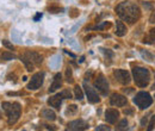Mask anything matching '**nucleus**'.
Here are the masks:
<instances>
[{
	"label": "nucleus",
	"instance_id": "ddd939ff",
	"mask_svg": "<svg viewBox=\"0 0 155 131\" xmlns=\"http://www.w3.org/2000/svg\"><path fill=\"white\" fill-rule=\"evenodd\" d=\"M62 99H63V98L61 97V94L50 97V98L48 99V104H49L51 107H54V109H56V110H60V106H61V104H62Z\"/></svg>",
	"mask_w": 155,
	"mask_h": 131
},
{
	"label": "nucleus",
	"instance_id": "cd10ccee",
	"mask_svg": "<svg viewBox=\"0 0 155 131\" xmlns=\"http://www.w3.org/2000/svg\"><path fill=\"white\" fill-rule=\"evenodd\" d=\"M110 26H111V24H110L109 21H105V23H103L101 25H98L96 29H97V30H101V29H105V28H110Z\"/></svg>",
	"mask_w": 155,
	"mask_h": 131
},
{
	"label": "nucleus",
	"instance_id": "6e6552de",
	"mask_svg": "<svg viewBox=\"0 0 155 131\" xmlns=\"http://www.w3.org/2000/svg\"><path fill=\"white\" fill-rule=\"evenodd\" d=\"M90 128L88 123L82 120V119H77V120H73V122H69L68 125H67V130H74V131H82V130H87Z\"/></svg>",
	"mask_w": 155,
	"mask_h": 131
},
{
	"label": "nucleus",
	"instance_id": "c85d7f7f",
	"mask_svg": "<svg viewBox=\"0 0 155 131\" xmlns=\"http://www.w3.org/2000/svg\"><path fill=\"white\" fill-rule=\"evenodd\" d=\"M155 126V114L152 117V120H150V123H149V128H148V130H153Z\"/></svg>",
	"mask_w": 155,
	"mask_h": 131
},
{
	"label": "nucleus",
	"instance_id": "7c9ffc66",
	"mask_svg": "<svg viewBox=\"0 0 155 131\" xmlns=\"http://www.w3.org/2000/svg\"><path fill=\"white\" fill-rule=\"evenodd\" d=\"M96 130H110V128L109 126H105V125H99V126H97L96 128Z\"/></svg>",
	"mask_w": 155,
	"mask_h": 131
},
{
	"label": "nucleus",
	"instance_id": "f704fd0d",
	"mask_svg": "<svg viewBox=\"0 0 155 131\" xmlns=\"http://www.w3.org/2000/svg\"><path fill=\"white\" fill-rule=\"evenodd\" d=\"M0 118H1V112H0Z\"/></svg>",
	"mask_w": 155,
	"mask_h": 131
},
{
	"label": "nucleus",
	"instance_id": "aec40b11",
	"mask_svg": "<svg viewBox=\"0 0 155 131\" xmlns=\"http://www.w3.org/2000/svg\"><path fill=\"white\" fill-rule=\"evenodd\" d=\"M15 58H16V55H13L11 53L5 51L1 54V60H4V61H10V60H15Z\"/></svg>",
	"mask_w": 155,
	"mask_h": 131
},
{
	"label": "nucleus",
	"instance_id": "9d476101",
	"mask_svg": "<svg viewBox=\"0 0 155 131\" xmlns=\"http://www.w3.org/2000/svg\"><path fill=\"white\" fill-rule=\"evenodd\" d=\"M84 88H85V92H86L87 99H88V101H90V103H92V104L99 103L100 98H99V95H98L97 92L94 91V88H92V87H91V86H88L87 84H85V85H84Z\"/></svg>",
	"mask_w": 155,
	"mask_h": 131
},
{
	"label": "nucleus",
	"instance_id": "4468645a",
	"mask_svg": "<svg viewBox=\"0 0 155 131\" xmlns=\"http://www.w3.org/2000/svg\"><path fill=\"white\" fill-rule=\"evenodd\" d=\"M61 86H62V76L58 73V74L54 76V81H53V84H51V86L49 88V93H54L55 91H58Z\"/></svg>",
	"mask_w": 155,
	"mask_h": 131
},
{
	"label": "nucleus",
	"instance_id": "9b49d317",
	"mask_svg": "<svg viewBox=\"0 0 155 131\" xmlns=\"http://www.w3.org/2000/svg\"><path fill=\"white\" fill-rule=\"evenodd\" d=\"M24 57H26L30 62H32L35 66H39L43 62V57L39 55L38 53L36 51H26L24 54Z\"/></svg>",
	"mask_w": 155,
	"mask_h": 131
},
{
	"label": "nucleus",
	"instance_id": "393cba45",
	"mask_svg": "<svg viewBox=\"0 0 155 131\" xmlns=\"http://www.w3.org/2000/svg\"><path fill=\"white\" fill-rule=\"evenodd\" d=\"M77 111H78L77 105H71V106H68V109H67L66 113H67V114H74Z\"/></svg>",
	"mask_w": 155,
	"mask_h": 131
},
{
	"label": "nucleus",
	"instance_id": "0eeeda50",
	"mask_svg": "<svg viewBox=\"0 0 155 131\" xmlns=\"http://www.w3.org/2000/svg\"><path fill=\"white\" fill-rule=\"evenodd\" d=\"M114 76L116 77L117 81L119 84H122V85H129L130 81H131L130 73L128 70H124V69H115Z\"/></svg>",
	"mask_w": 155,
	"mask_h": 131
},
{
	"label": "nucleus",
	"instance_id": "6ab92c4d",
	"mask_svg": "<svg viewBox=\"0 0 155 131\" xmlns=\"http://www.w3.org/2000/svg\"><path fill=\"white\" fill-rule=\"evenodd\" d=\"M74 94H75V98H77L78 100H82L84 99V92H82V90L79 86L74 87Z\"/></svg>",
	"mask_w": 155,
	"mask_h": 131
},
{
	"label": "nucleus",
	"instance_id": "a211bd4d",
	"mask_svg": "<svg viewBox=\"0 0 155 131\" xmlns=\"http://www.w3.org/2000/svg\"><path fill=\"white\" fill-rule=\"evenodd\" d=\"M21 61L24 62V64H25V67H26V69H28L29 72H32V70H34V67H35V64H34L32 62H30V61H29L26 57H24V56L21 57Z\"/></svg>",
	"mask_w": 155,
	"mask_h": 131
},
{
	"label": "nucleus",
	"instance_id": "1a4fd4ad",
	"mask_svg": "<svg viewBox=\"0 0 155 131\" xmlns=\"http://www.w3.org/2000/svg\"><path fill=\"white\" fill-rule=\"evenodd\" d=\"M128 103L127 98L122 94H118V93H114L111 95L110 98V104L112 106H117V107H122V106H125Z\"/></svg>",
	"mask_w": 155,
	"mask_h": 131
},
{
	"label": "nucleus",
	"instance_id": "423d86ee",
	"mask_svg": "<svg viewBox=\"0 0 155 131\" xmlns=\"http://www.w3.org/2000/svg\"><path fill=\"white\" fill-rule=\"evenodd\" d=\"M94 87L103 95L107 94V92H109V82H107V80L105 79V76L103 74H99L97 79L94 80Z\"/></svg>",
	"mask_w": 155,
	"mask_h": 131
},
{
	"label": "nucleus",
	"instance_id": "f8f14e48",
	"mask_svg": "<svg viewBox=\"0 0 155 131\" xmlns=\"http://www.w3.org/2000/svg\"><path fill=\"white\" fill-rule=\"evenodd\" d=\"M119 118V112L116 109H107L105 112V120L110 124H115Z\"/></svg>",
	"mask_w": 155,
	"mask_h": 131
},
{
	"label": "nucleus",
	"instance_id": "473e14b6",
	"mask_svg": "<svg viewBox=\"0 0 155 131\" xmlns=\"http://www.w3.org/2000/svg\"><path fill=\"white\" fill-rule=\"evenodd\" d=\"M124 113H125V114H131V113H133V110H131V109H127V110H124Z\"/></svg>",
	"mask_w": 155,
	"mask_h": 131
},
{
	"label": "nucleus",
	"instance_id": "bb28decb",
	"mask_svg": "<svg viewBox=\"0 0 155 131\" xmlns=\"http://www.w3.org/2000/svg\"><path fill=\"white\" fill-rule=\"evenodd\" d=\"M142 56L144 57V58H147L148 62H152V61H153V55H150V54L147 53V51H142Z\"/></svg>",
	"mask_w": 155,
	"mask_h": 131
},
{
	"label": "nucleus",
	"instance_id": "2f4dec72",
	"mask_svg": "<svg viewBox=\"0 0 155 131\" xmlns=\"http://www.w3.org/2000/svg\"><path fill=\"white\" fill-rule=\"evenodd\" d=\"M41 18H42V13H37V15L35 16L34 20H35V21H37V20H38V19H41Z\"/></svg>",
	"mask_w": 155,
	"mask_h": 131
},
{
	"label": "nucleus",
	"instance_id": "72a5a7b5",
	"mask_svg": "<svg viewBox=\"0 0 155 131\" xmlns=\"http://www.w3.org/2000/svg\"><path fill=\"white\" fill-rule=\"evenodd\" d=\"M146 123H147V119H146V118H143V119H142V125H144Z\"/></svg>",
	"mask_w": 155,
	"mask_h": 131
},
{
	"label": "nucleus",
	"instance_id": "5701e85b",
	"mask_svg": "<svg viewBox=\"0 0 155 131\" xmlns=\"http://www.w3.org/2000/svg\"><path fill=\"white\" fill-rule=\"evenodd\" d=\"M60 94H61V97H62L63 99H71V98H72V92H71L69 90H63Z\"/></svg>",
	"mask_w": 155,
	"mask_h": 131
},
{
	"label": "nucleus",
	"instance_id": "dca6fc26",
	"mask_svg": "<svg viewBox=\"0 0 155 131\" xmlns=\"http://www.w3.org/2000/svg\"><path fill=\"white\" fill-rule=\"evenodd\" d=\"M127 34V26L124 25L123 21L118 20L116 23V35L118 37H123Z\"/></svg>",
	"mask_w": 155,
	"mask_h": 131
},
{
	"label": "nucleus",
	"instance_id": "2eb2a0df",
	"mask_svg": "<svg viewBox=\"0 0 155 131\" xmlns=\"http://www.w3.org/2000/svg\"><path fill=\"white\" fill-rule=\"evenodd\" d=\"M41 116H42L44 119H47V120H51V122L56 119V114H55V112H54L53 110H50V109H44V110H42Z\"/></svg>",
	"mask_w": 155,
	"mask_h": 131
},
{
	"label": "nucleus",
	"instance_id": "b1692460",
	"mask_svg": "<svg viewBox=\"0 0 155 131\" xmlns=\"http://www.w3.org/2000/svg\"><path fill=\"white\" fill-rule=\"evenodd\" d=\"M127 126H128V120H127V119H123V120L119 122L117 129H118V130H124V129H127Z\"/></svg>",
	"mask_w": 155,
	"mask_h": 131
},
{
	"label": "nucleus",
	"instance_id": "7ed1b4c3",
	"mask_svg": "<svg viewBox=\"0 0 155 131\" xmlns=\"http://www.w3.org/2000/svg\"><path fill=\"white\" fill-rule=\"evenodd\" d=\"M133 76L134 81L138 87H146L150 82V73L147 68L143 67H134L133 68Z\"/></svg>",
	"mask_w": 155,
	"mask_h": 131
},
{
	"label": "nucleus",
	"instance_id": "f3484780",
	"mask_svg": "<svg viewBox=\"0 0 155 131\" xmlns=\"http://www.w3.org/2000/svg\"><path fill=\"white\" fill-rule=\"evenodd\" d=\"M143 42H144V43H149V44H155V28H153V29L149 31L148 37L144 38Z\"/></svg>",
	"mask_w": 155,
	"mask_h": 131
},
{
	"label": "nucleus",
	"instance_id": "f257e3e1",
	"mask_svg": "<svg viewBox=\"0 0 155 131\" xmlns=\"http://www.w3.org/2000/svg\"><path fill=\"white\" fill-rule=\"evenodd\" d=\"M116 12L119 18L124 21H128L129 24L136 23L141 17L140 7L133 1H123L118 4L116 7Z\"/></svg>",
	"mask_w": 155,
	"mask_h": 131
},
{
	"label": "nucleus",
	"instance_id": "20e7f679",
	"mask_svg": "<svg viewBox=\"0 0 155 131\" xmlns=\"http://www.w3.org/2000/svg\"><path fill=\"white\" fill-rule=\"evenodd\" d=\"M134 104H136L138 109L144 110V109H148L153 104V98L148 92H138L134 98Z\"/></svg>",
	"mask_w": 155,
	"mask_h": 131
},
{
	"label": "nucleus",
	"instance_id": "c756f323",
	"mask_svg": "<svg viewBox=\"0 0 155 131\" xmlns=\"http://www.w3.org/2000/svg\"><path fill=\"white\" fill-rule=\"evenodd\" d=\"M78 15H79V12H78V10H75V8L72 10V13H69V16H71L72 18H75Z\"/></svg>",
	"mask_w": 155,
	"mask_h": 131
},
{
	"label": "nucleus",
	"instance_id": "4be33fe9",
	"mask_svg": "<svg viewBox=\"0 0 155 131\" xmlns=\"http://www.w3.org/2000/svg\"><path fill=\"white\" fill-rule=\"evenodd\" d=\"M48 11L50 13H58V12H63V8L62 7H58V6H50L48 8Z\"/></svg>",
	"mask_w": 155,
	"mask_h": 131
},
{
	"label": "nucleus",
	"instance_id": "412c9836",
	"mask_svg": "<svg viewBox=\"0 0 155 131\" xmlns=\"http://www.w3.org/2000/svg\"><path fill=\"white\" fill-rule=\"evenodd\" d=\"M66 80H67V82H69V84L73 82V74H72V68H71V67H68V68L66 69Z\"/></svg>",
	"mask_w": 155,
	"mask_h": 131
},
{
	"label": "nucleus",
	"instance_id": "f03ea898",
	"mask_svg": "<svg viewBox=\"0 0 155 131\" xmlns=\"http://www.w3.org/2000/svg\"><path fill=\"white\" fill-rule=\"evenodd\" d=\"M2 110L6 113L7 117V122L10 125H13L17 123V120L19 119L20 113H21V107H20L19 103H2L1 104Z\"/></svg>",
	"mask_w": 155,
	"mask_h": 131
},
{
	"label": "nucleus",
	"instance_id": "a878e982",
	"mask_svg": "<svg viewBox=\"0 0 155 131\" xmlns=\"http://www.w3.org/2000/svg\"><path fill=\"white\" fill-rule=\"evenodd\" d=\"M2 45H4V47H6V48H7V49H10V50H13V49H15L13 44H12V43H10V42H8V41H6V39H5V41H2Z\"/></svg>",
	"mask_w": 155,
	"mask_h": 131
},
{
	"label": "nucleus",
	"instance_id": "39448f33",
	"mask_svg": "<svg viewBox=\"0 0 155 131\" xmlns=\"http://www.w3.org/2000/svg\"><path fill=\"white\" fill-rule=\"evenodd\" d=\"M43 80H44V73L43 72H39V73H36L31 77L30 82L28 84V90L30 91H35V90H38L39 87L43 85Z\"/></svg>",
	"mask_w": 155,
	"mask_h": 131
}]
</instances>
